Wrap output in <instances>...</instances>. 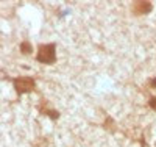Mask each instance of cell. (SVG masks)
<instances>
[{"label":"cell","mask_w":156,"mask_h":147,"mask_svg":"<svg viewBox=\"0 0 156 147\" xmlns=\"http://www.w3.org/2000/svg\"><path fill=\"white\" fill-rule=\"evenodd\" d=\"M36 60L42 64H53L56 61V44L55 42L41 44L37 47Z\"/></svg>","instance_id":"cell-1"},{"label":"cell","mask_w":156,"mask_h":147,"mask_svg":"<svg viewBox=\"0 0 156 147\" xmlns=\"http://www.w3.org/2000/svg\"><path fill=\"white\" fill-rule=\"evenodd\" d=\"M12 85H14V89L17 94H27V92L34 91L36 88V82L33 77H19L12 80Z\"/></svg>","instance_id":"cell-2"},{"label":"cell","mask_w":156,"mask_h":147,"mask_svg":"<svg viewBox=\"0 0 156 147\" xmlns=\"http://www.w3.org/2000/svg\"><path fill=\"white\" fill-rule=\"evenodd\" d=\"M153 9V3L147 2V0H137V2L131 3V13L134 16H145Z\"/></svg>","instance_id":"cell-3"},{"label":"cell","mask_w":156,"mask_h":147,"mask_svg":"<svg viewBox=\"0 0 156 147\" xmlns=\"http://www.w3.org/2000/svg\"><path fill=\"white\" fill-rule=\"evenodd\" d=\"M19 50H20L22 55H30V53L33 52V47H31V44L28 41H22L19 44Z\"/></svg>","instance_id":"cell-4"},{"label":"cell","mask_w":156,"mask_h":147,"mask_svg":"<svg viewBox=\"0 0 156 147\" xmlns=\"http://www.w3.org/2000/svg\"><path fill=\"white\" fill-rule=\"evenodd\" d=\"M41 113H42V114H45V116H48L50 119H53V121H56V119L59 117V113H58V111L50 110V108H44V110H41Z\"/></svg>","instance_id":"cell-5"},{"label":"cell","mask_w":156,"mask_h":147,"mask_svg":"<svg viewBox=\"0 0 156 147\" xmlns=\"http://www.w3.org/2000/svg\"><path fill=\"white\" fill-rule=\"evenodd\" d=\"M150 86H151V88H156V77L150 80Z\"/></svg>","instance_id":"cell-6"}]
</instances>
